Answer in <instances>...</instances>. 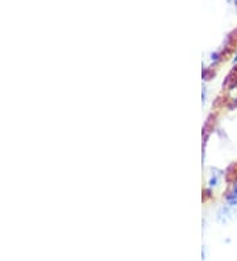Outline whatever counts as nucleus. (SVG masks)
Here are the masks:
<instances>
[{"label":"nucleus","instance_id":"f257e3e1","mask_svg":"<svg viewBox=\"0 0 237 261\" xmlns=\"http://www.w3.org/2000/svg\"><path fill=\"white\" fill-rule=\"evenodd\" d=\"M225 202H227L228 206L233 207V208L237 207V178L236 181H233V184L228 190L227 195H225Z\"/></svg>","mask_w":237,"mask_h":261},{"label":"nucleus","instance_id":"20e7f679","mask_svg":"<svg viewBox=\"0 0 237 261\" xmlns=\"http://www.w3.org/2000/svg\"><path fill=\"white\" fill-rule=\"evenodd\" d=\"M232 64L237 65V46H236V53H234L233 58H232Z\"/></svg>","mask_w":237,"mask_h":261},{"label":"nucleus","instance_id":"f03ea898","mask_svg":"<svg viewBox=\"0 0 237 261\" xmlns=\"http://www.w3.org/2000/svg\"><path fill=\"white\" fill-rule=\"evenodd\" d=\"M221 179H223V172L221 170H218V169H214L211 172V174H209V178H208V182H207V186H208L209 189H216L220 186L221 184Z\"/></svg>","mask_w":237,"mask_h":261},{"label":"nucleus","instance_id":"7ed1b4c3","mask_svg":"<svg viewBox=\"0 0 237 261\" xmlns=\"http://www.w3.org/2000/svg\"><path fill=\"white\" fill-rule=\"evenodd\" d=\"M228 99H229L233 105H237V83L233 85V86L229 89V91H228Z\"/></svg>","mask_w":237,"mask_h":261}]
</instances>
